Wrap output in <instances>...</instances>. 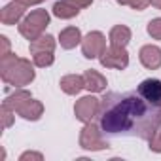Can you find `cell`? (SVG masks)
<instances>
[{"label":"cell","instance_id":"obj_1","mask_svg":"<svg viewBox=\"0 0 161 161\" xmlns=\"http://www.w3.org/2000/svg\"><path fill=\"white\" fill-rule=\"evenodd\" d=\"M101 131L108 136H135L150 140L161 127V104L146 99L138 89L108 93L99 106Z\"/></svg>","mask_w":161,"mask_h":161},{"label":"cell","instance_id":"obj_2","mask_svg":"<svg viewBox=\"0 0 161 161\" xmlns=\"http://www.w3.org/2000/svg\"><path fill=\"white\" fill-rule=\"evenodd\" d=\"M140 61L148 68H157L161 64V49L155 46H146L140 51Z\"/></svg>","mask_w":161,"mask_h":161},{"label":"cell","instance_id":"obj_3","mask_svg":"<svg viewBox=\"0 0 161 161\" xmlns=\"http://www.w3.org/2000/svg\"><path fill=\"white\" fill-rule=\"evenodd\" d=\"M97 108H99L97 99H93V97H86V99H82V101L76 104V114H78L80 119L87 121V119L93 116V112H95Z\"/></svg>","mask_w":161,"mask_h":161},{"label":"cell","instance_id":"obj_4","mask_svg":"<svg viewBox=\"0 0 161 161\" xmlns=\"http://www.w3.org/2000/svg\"><path fill=\"white\" fill-rule=\"evenodd\" d=\"M103 46H104V42H103V34H99V32L89 34V36L86 38V42H84V53H86V57H89V59L95 57L97 51L103 49Z\"/></svg>","mask_w":161,"mask_h":161},{"label":"cell","instance_id":"obj_5","mask_svg":"<svg viewBox=\"0 0 161 161\" xmlns=\"http://www.w3.org/2000/svg\"><path fill=\"white\" fill-rule=\"evenodd\" d=\"M129 40V31L125 27H116L112 31V44L114 47H123Z\"/></svg>","mask_w":161,"mask_h":161},{"label":"cell","instance_id":"obj_6","mask_svg":"<svg viewBox=\"0 0 161 161\" xmlns=\"http://www.w3.org/2000/svg\"><path fill=\"white\" fill-rule=\"evenodd\" d=\"M78 42H80V31L78 29H66L61 34V46H64V47H72Z\"/></svg>","mask_w":161,"mask_h":161},{"label":"cell","instance_id":"obj_7","mask_svg":"<svg viewBox=\"0 0 161 161\" xmlns=\"http://www.w3.org/2000/svg\"><path fill=\"white\" fill-rule=\"evenodd\" d=\"M82 87H84L82 78H74V76H70V78L63 80V89H64L66 93H78Z\"/></svg>","mask_w":161,"mask_h":161},{"label":"cell","instance_id":"obj_8","mask_svg":"<svg viewBox=\"0 0 161 161\" xmlns=\"http://www.w3.org/2000/svg\"><path fill=\"white\" fill-rule=\"evenodd\" d=\"M86 80H87V86L86 87H89V89H93V91H101L106 84H104V80L99 76V74H95V72H87L86 74Z\"/></svg>","mask_w":161,"mask_h":161},{"label":"cell","instance_id":"obj_9","mask_svg":"<svg viewBox=\"0 0 161 161\" xmlns=\"http://www.w3.org/2000/svg\"><path fill=\"white\" fill-rule=\"evenodd\" d=\"M55 14L57 15H61V17H70V15H74V14H78V10L76 8H72V6H66V4H55Z\"/></svg>","mask_w":161,"mask_h":161},{"label":"cell","instance_id":"obj_10","mask_svg":"<svg viewBox=\"0 0 161 161\" xmlns=\"http://www.w3.org/2000/svg\"><path fill=\"white\" fill-rule=\"evenodd\" d=\"M148 32L155 38H161V19H155L148 25Z\"/></svg>","mask_w":161,"mask_h":161},{"label":"cell","instance_id":"obj_11","mask_svg":"<svg viewBox=\"0 0 161 161\" xmlns=\"http://www.w3.org/2000/svg\"><path fill=\"white\" fill-rule=\"evenodd\" d=\"M150 142H152V146L150 148H153V150H157V152H161V133H159V136H157V133L150 138Z\"/></svg>","mask_w":161,"mask_h":161},{"label":"cell","instance_id":"obj_12","mask_svg":"<svg viewBox=\"0 0 161 161\" xmlns=\"http://www.w3.org/2000/svg\"><path fill=\"white\" fill-rule=\"evenodd\" d=\"M127 2H129L131 6H135L136 10H140V8H144V6L148 4V0H127Z\"/></svg>","mask_w":161,"mask_h":161},{"label":"cell","instance_id":"obj_13","mask_svg":"<svg viewBox=\"0 0 161 161\" xmlns=\"http://www.w3.org/2000/svg\"><path fill=\"white\" fill-rule=\"evenodd\" d=\"M152 2H153V4H157V6L161 8V0H152Z\"/></svg>","mask_w":161,"mask_h":161}]
</instances>
